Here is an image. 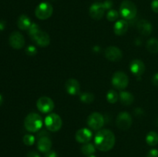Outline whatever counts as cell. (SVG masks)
I'll list each match as a JSON object with an SVG mask.
<instances>
[{
  "instance_id": "cell-1",
  "label": "cell",
  "mask_w": 158,
  "mask_h": 157,
  "mask_svg": "<svg viewBox=\"0 0 158 157\" xmlns=\"http://www.w3.org/2000/svg\"><path fill=\"white\" fill-rule=\"evenodd\" d=\"M116 138L114 132L109 129H100L97 132L94 139L95 146L100 151L107 152L115 145Z\"/></svg>"
},
{
  "instance_id": "cell-2",
  "label": "cell",
  "mask_w": 158,
  "mask_h": 157,
  "mask_svg": "<svg viewBox=\"0 0 158 157\" xmlns=\"http://www.w3.org/2000/svg\"><path fill=\"white\" fill-rule=\"evenodd\" d=\"M43 121L41 115L32 112L26 115L24 120V126L27 131L30 132H36L43 127Z\"/></svg>"
},
{
  "instance_id": "cell-3",
  "label": "cell",
  "mask_w": 158,
  "mask_h": 157,
  "mask_svg": "<svg viewBox=\"0 0 158 157\" xmlns=\"http://www.w3.org/2000/svg\"><path fill=\"white\" fill-rule=\"evenodd\" d=\"M137 9L136 5L130 0H124L120 6V13L126 20H131L137 15Z\"/></svg>"
},
{
  "instance_id": "cell-4",
  "label": "cell",
  "mask_w": 158,
  "mask_h": 157,
  "mask_svg": "<svg viewBox=\"0 0 158 157\" xmlns=\"http://www.w3.org/2000/svg\"><path fill=\"white\" fill-rule=\"evenodd\" d=\"M63 125L62 119L56 113H51L45 119V126L51 132H57Z\"/></svg>"
},
{
  "instance_id": "cell-5",
  "label": "cell",
  "mask_w": 158,
  "mask_h": 157,
  "mask_svg": "<svg viewBox=\"0 0 158 157\" xmlns=\"http://www.w3.org/2000/svg\"><path fill=\"white\" fill-rule=\"evenodd\" d=\"M53 12V8L49 2H41L36 6L35 10V15L39 19L46 20L52 15Z\"/></svg>"
},
{
  "instance_id": "cell-6",
  "label": "cell",
  "mask_w": 158,
  "mask_h": 157,
  "mask_svg": "<svg viewBox=\"0 0 158 157\" xmlns=\"http://www.w3.org/2000/svg\"><path fill=\"white\" fill-rule=\"evenodd\" d=\"M112 85L120 90L126 89L129 84V78L123 72H116L111 78Z\"/></svg>"
},
{
  "instance_id": "cell-7",
  "label": "cell",
  "mask_w": 158,
  "mask_h": 157,
  "mask_svg": "<svg viewBox=\"0 0 158 157\" xmlns=\"http://www.w3.org/2000/svg\"><path fill=\"white\" fill-rule=\"evenodd\" d=\"M87 125L90 129L94 130H99L104 125V118L100 112H93L88 116Z\"/></svg>"
},
{
  "instance_id": "cell-8",
  "label": "cell",
  "mask_w": 158,
  "mask_h": 157,
  "mask_svg": "<svg viewBox=\"0 0 158 157\" xmlns=\"http://www.w3.org/2000/svg\"><path fill=\"white\" fill-rule=\"evenodd\" d=\"M36 106L39 111L43 113H49L54 109V102L48 96H42L36 102Z\"/></svg>"
},
{
  "instance_id": "cell-9",
  "label": "cell",
  "mask_w": 158,
  "mask_h": 157,
  "mask_svg": "<svg viewBox=\"0 0 158 157\" xmlns=\"http://www.w3.org/2000/svg\"><path fill=\"white\" fill-rule=\"evenodd\" d=\"M132 117L128 112H122L118 114L116 119V125L122 130H127L132 125Z\"/></svg>"
},
{
  "instance_id": "cell-10",
  "label": "cell",
  "mask_w": 158,
  "mask_h": 157,
  "mask_svg": "<svg viewBox=\"0 0 158 157\" xmlns=\"http://www.w3.org/2000/svg\"><path fill=\"white\" fill-rule=\"evenodd\" d=\"M10 46L15 49H20L24 47L25 38L19 32H13L10 34L9 38Z\"/></svg>"
},
{
  "instance_id": "cell-11",
  "label": "cell",
  "mask_w": 158,
  "mask_h": 157,
  "mask_svg": "<svg viewBox=\"0 0 158 157\" xmlns=\"http://www.w3.org/2000/svg\"><path fill=\"white\" fill-rule=\"evenodd\" d=\"M105 57L109 61L118 62L123 57V53L118 47L116 46H108L104 51Z\"/></svg>"
},
{
  "instance_id": "cell-12",
  "label": "cell",
  "mask_w": 158,
  "mask_h": 157,
  "mask_svg": "<svg viewBox=\"0 0 158 157\" xmlns=\"http://www.w3.org/2000/svg\"><path fill=\"white\" fill-rule=\"evenodd\" d=\"M105 8L103 4L101 2L94 3L90 6L89 10V15L92 18L95 20H100L103 17L105 13Z\"/></svg>"
},
{
  "instance_id": "cell-13",
  "label": "cell",
  "mask_w": 158,
  "mask_h": 157,
  "mask_svg": "<svg viewBox=\"0 0 158 157\" xmlns=\"http://www.w3.org/2000/svg\"><path fill=\"white\" fill-rule=\"evenodd\" d=\"M130 70L136 76H141L145 72V65L140 59H134L130 63Z\"/></svg>"
},
{
  "instance_id": "cell-14",
  "label": "cell",
  "mask_w": 158,
  "mask_h": 157,
  "mask_svg": "<svg viewBox=\"0 0 158 157\" xmlns=\"http://www.w3.org/2000/svg\"><path fill=\"white\" fill-rule=\"evenodd\" d=\"M93 137V133L91 130L86 128H82V129H79L77 132H76L75 138L78 143H88L91 140Z\"/></svg>"
},
{
  "instance_id": "cell-15",
  "label": "cell",
  "mask_w": 158,
  "mask_h": 157,
  "mask_svg": "<svg viewBox=\"0 0 158 157\" xmlns=\"http://www.w3.org/2000/svg\"><path fill=\"white\" fill-rule=\"evenodd\" d=\"M32 40L41 47H46L50 43V38H49V34L41 30L37 32L36 35L32 38Z\"/></svg>"
},
{
  "instance_id": "cell-16",
  "label": "cell",
  "mask_w": 158,
  "mask_h": 157,
  "mask_svg": "<svg viewBox=\"0 0 158 157\" xmlns=\"http://www.w3.org/2000/svg\"><path fill=\"white\" fill-rule=\"evenodd\" d=\"M65 88L66 90L69 95H76L80 93V83L75 78H69L66 82L65 84Z\"/></svg>"
},
{
  "instance_id": "cell-17",
  "label": "cell",
  "mask_w": 158,
  "mask_h": 157,
  "mask_svg": "<svg viewBox=\"0 0 158 157\" xmlns=\"http://www.w3.org/2000/svg\"><path fill=\"white\" fill-rule=\"evenodd\" d=\"M137 30L141 35L148 36L150 35L152 32V25L149 21L146 19H142L137 23Z\"/></svg>"
},
{
  "instance_id": "cell-18",
  "label": "cell",
  "mask_w": 158,
  "mask_h": 157,
  "mask_svg": "<svg viewBox=\"0 0 158 157\" xmlns=\"http://www.w3.org/2000/svg\"><path fill=\"white\" fill-rule=\"evenodd\" d=\"M37 148H38L39 151L46 153V152L51 150L52 141L48 136L41 137V138L39 139L38 142H37Z\"/></svg>"
},
{
  "instance_id": "cell-19",
  "label": "cell",
  "mask_w": 158,
  "mask_h": 157,
  "mask_svg": "<svg viewBox=\"0 0 158 157\" xmlns=\"http://www.w3.org/2000/svg\"><path fill=\"white\" fill-rule=\"evenodd\" d=\"M128 27H129V24L127 22L125 19H120L116 22L114 24V33L117 35H123L127 32Z\"/></svg>"
},
{
  "instance_id": "cell-20",
  "label": "cell",
  "mask_w": 158,
  "mask_h": 157,
  "mask_svg": "<svg viewBox=\"0 0 158 157\" xmlns=\"http://www.w3.org/2000/svg\"><path fill=\"white\" fill-rule=\"evenodd\" d=\"M120 103L123 106H130L132 104L134 101V97L131 92H126V91H121L119 95Z\"/></svg>"
},
{
  "instance_id": "cell-21",
  "label": "cell",
  "mask_w": 158,
  "mask_h": 157,
  "mask_svg": "<svg viewBox=\"0 0 158 157\" xmlns=\"http://www.w3.org/2000/svg\"><path fill=\"white\" fill-rule=\"evenodd\" d=\"M31 25V19L26 15H21L17 20V26L21 30H28Z\"/></svg>"
},
{
  "instance_id": "cell-22",
  "label": "cell",
  "mask_w": 158,
  "mask_h": 157,
  "mask_svg": "<svg viewBox=\"0 0 158 157\" xmlns=\"http://www.w3.org/2000/svg\"><path fill=\"white\" fill-rule=\"evenodd\" d=\"M147 49L151 53L156 54L158 52V39L155 38H150L146 45Z\"/></svg>"
},
{
  "instance_id": "cell-23",
  "label": "cell",
  "mask_w": 158,
  "mask_h": 157,
  "mask_svg": "<svg viewBox=\"0 0 158 157\" xmlns=\"http://www.w3.org/2000/svg\"><path fill=\"white\" fill-rule=\"evenodd\" d=\"M81 152L83 155L89 156V155H94V152H96V147L92 143H85L83 146H82Z\"/></svg>"
},
{
  "instance_id": "cell-24",
  "label": "cell",
  "mask_w": 158,
  "mask_h": 157,
  "mask_svg": "<svg viewBox=\"0 0 158 157\" xmlns=\"http://www.w3.org/2000/svg\"><path fill=\"white\" fill-rule=\"evenodd\" d=\"M146 142L149 146H154L158 143V134L154 131L148 132L146 136Z\"/></svg>"
},
{
  "instance_id": "cell-25",
  "label": "cell",
  "mask_w": 158,
  "mask_h": 157,
  "mask_svg": "<svg viewBox=\"0 0 158 157\" xmlns=\"http://www.w3.org/2000/svg\"><path fill=\"white\" fill-rule=\"evenodd\" d=\"M118 98L119 95L117 91L113 90V89L108 91L107 94H106V99L110 103H112V104L115 103L118 100Z\"/></svg>"
},
{
  "instance_id": "cell-26",
  "label": "cell",
  "mask_w": 158,
  "mask_h": 157,
  "mask_svg": "<svg viewBox=\"0 0 158 157\" xmlns=\"http://www.w3.org/2000/svg\"><path fill=\"white\" fill-rule=\"evenodd\" d=\"M80 99L83 103L90 104V103H92L93 102H94V94L90 93V92H84V93L80 95Z\"/></svg>"
},
{
  "instance_id": "cell-27",
  "label": "cell",
  "mask_w": 158,
  "mask_h": 157,
  "mask_svg": "<svg viewBox=\"0 0 158 157\" xmlns=\"http://www.w3.org/2000/svg\"><path fill=\"white\" fill-rule=\"evenodd\" d=\"M40 26H39L37 24H35V23H32V25H31V26L29 27V29H28V33H29V37L31 38V39H32V38L36 35L37 32H40Z\"/></svg>"
},
{
  "instance_id": "cell-28",
  "label": "cell",
  "mask_w": 158,
  "mask_h": 157,
  "mask_svg": "<svg viewBox=\"0 0 158 157\" xmlns=\"http://www.w3.org/2000/svg\"><path fill=\"white\" fill-rule=\"evenodd\" d=\"M23 143L26 146H32L35 143V136L31 134H26V135L23 136Z\"/></svg>"
},
{
  "instance_id": "cell-29",
  "label": "cell",
  "mask_w": 158,
  "mask_h": 157,
  "mask_svg": "<svg viewBox=\"0 0 158 157\" xmlns=\"http://www.w3.org/2000/svg\"><path fill=\"white\" fill-rule=\"evenodd\" d=\"M119 18V13L114 9H110L106 14V18L110 22H114Z\"/></svg>"
},
{
  "instance_id": "cell-30",
  "label": "cell",
  "mask_w": 158,
  "mask_h": 157,
  "mask_svg": "<svg viewBox=\"0 0 158 157\" xmlns=\"http://www.w3.org/2000/svg\"><path fill=\"white\" fill-rule=\"evenodd\" d=\"M26 53L28 55H31V56L35 55V54L37 53L36 48L33 46H29L26 49Z\"/></svg>"
},
{
  "instance_id": "cell-31",
  "label": "cell",
  "mask_w": 158,
  "mask_h": 157,
  "mask_svg": "<svg viewBox=\"0 0 158 157\" xmlns=\"http://www.w3.org/2000/svg\"><path fill=\"white\" fill-rule=\"evenodd\" d=\"M146 157H158V149H153L150 150Z\"/></svg>"
},
{
  "instance_id": "cell-32",
  "label": "cell",
  "mask_w": 158,
  "mask_h": 157,
  "mask_svg": "<svg viewBox=\"0 0 158 157\" xmlns=\"http://www.w3.org/2000/svg\"><path fill=\"white\" fill-rule=\"evenodd\" d=\"M151 9L156 13H158V0H154L151 2Z\"/></svg>"
},
{
  "instance_id": "cell-33",
  "label": "cell",
  "mask_w": 158,
  "mask_h": 157,
  "mask_svg": "<svg viewBox=\"0 0 158 157\" xmlns=\"http://www.w3.org/2000/svg\"><path fill=\"white\" fill-rule=\"evenodd\" d=\"M103 6H104L105 9H110L113 7V2L111 0H106L104 2H103Z\"/></svg>"
},
{
  "instance_id": "cell-34",
  "label": "cell",
  "mask_w": 158,
  "mask_h": 157,
  "mask_svg": "<svg viewBox=\"0 0 158 157\" xmlns=\"http://www.w3.org/2000/svg\"><path fill=\"white\" fill-rule=\"evenodd\" d=\"M57 153L56 151L53 150H49V152L45 153V157H57Z\"/></svg>"
},
{
  "instance_id": "cell-35",
  "label": "cell",
  "mask_w": 158,
  "mask_h": 157,
  "mask_svg": "<svg viewBox=\"0 0 158 157\" xmlns=\"http://www.w3.org/2000/svg\"><path fill=\"white\" fill-rule=\"evenodd\" d=\"M152 83L154 86H158V72H156L152 77Z\"/></svg>"
},
{
  "instance_id": "cell-36",
  "label": "cell",
  "mask_w": 158,
  "mask_h": 157,
  "mask_svg": "<svg viewBox=\"0 0 158 157\" xmlns=\"http://www.w3.org/2000/svg\"><path fill=\"white\" fill-rule=\"evenodd\" d=\"M26 157H40V155L38 152H35V151H31V152H28Z\"/></svg>"
},
{
  "instance_id": "cell-37",
  "label": "cell",
  "mask_w": 158,
  "mask_h": 157,
  "mask_svg": "<svg viewBox=\"0 0 158 157\" xmlns=\"http://www.w3.org/2000/svg\"><path fill=\"white\" fill-rule=\"evenodd\" d=\"M5 27H6V22L1 20V21H0V31L4 30Z\"/></svg>"
},
{
  "instance_id": "cell-38",
  "label": "cell",
  "mask_w": 158,
  "mask_h": 157,
  "mask_svg": "<svg viewBox=\"0 0 158 157\" xmlns=\"http://www.w3.org/2000/svg\"><path fill=\"white\" fill-rule=\"evenodd\" d=\"M2 103H3V99H2V95L0 94V106L2 104Z\"/></svg>"
},
{
  "instance_id": "cell-39",
  "label": "cell",
  "mask_w": 158,
  "mask_h": 157,
  "mask_svg": "<svg viewBox=\"0 0 158 157\" xmlns=\"http://www.w3.org/2000/svg\"><path fill=\"white\" fill-rule=\"evenodd\" d=\"M87 157H97V156L94 155H89V156H87Z\"/></svg>"
}]
</instances>
